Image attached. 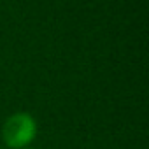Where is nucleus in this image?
I'll return each mask as SVG.
<instances>
[{"mask_svg": "<svg viewBox=\"0 0 149 149\" xmlns=\"http://www.w3.org/2000/svg\"><path fill=\"white\" fill-rule=\"evenodd\" d=\"M37 135V123L28 112H16L6 119L2 128L4 144L11 149L28 147Z\"/></svg>", "mask_w": 149, "mask_h": 149, "instance_id": "nucleus-1", "label": "nucleus"}, {"mask_svg": "<svg viewBox=\"0 0 149 149\" xmlns=\"http://www.w3.org/2000/svg\"><path fill=\"white\" fill-rule=\"evenodd\" d=\"M23 149H32V147H23Z\"/></svg>", "mask_w": 149, "mask_h": 149, "instance_id": "nucleus-2", "label": "nucleus"}, {"mask_svg": "<svg viewBox=\"0 0 149 149\" xmlns=\"http://www.w3.org/2000/svg\"><path fill=\"white\" fill-rule=\"evenodd\" d=\"M0 149H4V147H0Z\"/></svg>", "mask_w": 149, "mask_h": 149, "instance_id": "nucleus-3", "label": "nucleus"}]
</instances>
